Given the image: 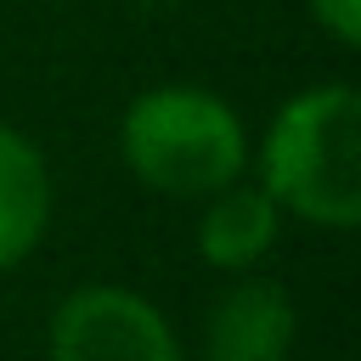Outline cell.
<instances>
[{
  "label": "cell",
  "mask_w": 361,
  "mask_h": 361,
  "mask_svg": "<svg viewBox=\"0 0 361 361\" xmlns=\"http://www.w3.org/2000/svg\"><path fill=\"white\" fill-rule=\"evenodd\" d=\"M209 214L197 226V248L220 271H248L276 243V203L265 186H220L209 192Z\"/></svg>",
  "instance_id": "8992f818"
},
{
  "label": "cell",
  "mask_w": 361,
  "mask_h": 361,
  "mask_svg": "<svg viewBox=\"0 0 361 361\" xmlns=\"http://www.w3.org/2000/svg\"><path fill=\"white\" fill-rule=\"evenodd\" d=\"M124 164L164 197H209L243 175L237 113L197 85H158L124 113Z\"/></svg>",
  "instance_id": "7a4b0ae2"
},
{
  "label": "cell",
  "mask_w": 361,
  "mask_h": 361,
  "mask_svg": "<svg viewBox=\"0 0 361 361\" xmlns=\"http://www.w3.org/2000/svg\"><path fill=\"white\" fill-rule=\"evenodd\" d=\"M316 23L338 39V45H355L361 39V0H310Z\"/></svg>",
  "instance_id": "52a82bcc"
},
{
  "label": "cell",
  "mask_w": 361,
  "mask_h": 361,
  "mask_svg": "<svg viewBox=\"0 0 361 361\" xmlns=\"http://www.w3.org/2000/svg\"><path fill=\"white\" fill-rule=\"evenodd\" d=\"M51 214V180H45V158L11 130L0 124V271L17 265Z\"/></svg>",
  "instance_id": "5b68a950"
},
{
  "label": "cell",
  "mask_w": 361,
  "mask_h": 361,
  "mask_svg": "<svg viewBox=\"0 0 361 361\" xmlns=\"http://www.w3.org/2000/svg\"><path fill=\"white\" fill-rule=\"evenodd\" d=\"M51 361H175V333L130 288H79L51 316Z\"/></svg>",
  "instance_id": "3957f363"
},
{
  "label": "cell",
  "mask_w": 361,
  "mask_h": 361,
  "mask_svg": "<svg viewBox=\"0 0 361 361\" xmlns=\"http://www.w3.org/2000/svg\"><path fill=\"white\" fill-rule=\"evenodd\" d=\"M265 192L333 231L361 220V107L350 85L299 90L276 113L265 135Z\"/></svg>",
  "instance_id": "6da1fadb"
},
{
  "label": "cell",
  "mask_w": 361,
  "mask_h": 361,
  "mask_svg": "<svg viewBox=\"0 0 361 361\" xmlns=\"http://www.w3.org/2000/svg\"><path fill=\"white\" fill-rule=\"evenodd\" d=\"M203 350H209V361H288V350H293V299L265 276H248V282L226 288L209 310Z\"/></svg>",
  "instance_id": "277c9868"
}]
</instances>
